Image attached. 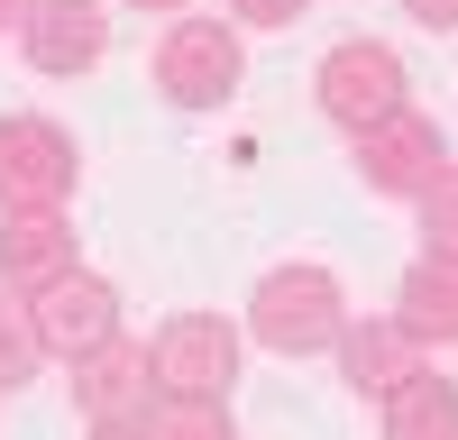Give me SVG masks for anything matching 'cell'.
I'll list each match as a JSON object with an SVG mask.
<instances>
[{
  "label": "cell",
  "mask_w": 458,
  "mask_h": 440,
  "mask_svg": "<svg viewBox=\"0 0 458 440\" xmlns=\"http://www.w3.org/2000/svg\"><path fill=\"white\" fill-rule=\"evenodd\" d=\"M339 321H349V293H339L330 267L293 257V267H266L248 293V340L276 349V358H321L339 349Z\"/></svg>",
  "instance_id": "obj_1"
},
{
  "label": "cell",
  "mask_w": 458,
  "mask_h": 440,
  "mask_svg": "<svg viewBox=\"0 0 458 440\" xmlns=\"http://www.w3.org/2000/svg\"><path fill=\"white\" fill-rule=\"evenodd\" d=\"M239 83H248L239 28L202 19V10H174V28L157 37V92L174 110H220V101H239Z\"/></svg>",
  "instance_id": "obj_2"
},
{
  "label": "cell",
  "mask_w": 458,
  "mask_h": 440,
  "mask_svg": "<svg viewBox=\"0 0 458 440\" xmlns=\"http://www.w3.org/2000/svg\"><path fill=\"white\" fill-rule=\"evenodd\" d=\"M83 183V147L47 110H10L0 120V211H55Z\"/></svg>",
  "instance_id": "obj_3"
},
{
  "label": "cell",
  "mask_w": 458,
  "mask_h": 440,
  "mask_svg": "<svg viewBox=\"0 0 458 440\" xmlns=\"http://www.w3.org/2000/svg\"><path fill=\"white\" fill-rule=\"evenodd\" d=\"M412 73H403V55L386 47V37H339V47L321 55V73H312V101H321V120H339V129H376L386 110H403L412 92Z\"/></svg>",
  "instance_id": "obj_4"
},
{
  "label": "cell",
  "mask_w": 458,
  "mask_h": 440,
  "mask_svg": "<svg viewBox=\"0 0 458 440\" xmlns=\"http://www.w3.org/2000/svg\"><path fill=\"white\" fill-rule=\"evenodd\" d=\"M147 403H157V358H147V340H101V349L73 358V413L101 440H129Z\"/></svg>",
  "instance_id": "obj_5"
},
{
  "label": "cell",
  "mask_w": 458,
  "mask_h": 440,
  "mask_svg": "<svg viewBox=\"0 0 458 440\" xmlns=\"http://www.w3.org/2000/svg\"><path fill=\"white\" fill-rule=\"evenodd\" d=\"M28 312H37V340H47V358H83V349H101V340H120V284L110 275H92L83 257H73L64 275H47L28 293Z\"/></svg>",
  "instance_id": "obj_6"
},
{
  "label": "cell",
  "mask_w": 458,
  "mask_h": 440,
  "mask_svg": "<svg viewBox=\"0 0 458 440\" xmlns=\"http://www.w3.org/2000/svg\"><path fill=\"white\" fill-rule=\"evenodd\" d=\"M239 349H248V330L220 321V312H174L157 340H147L157 385H174V394H229L239 385Z\"/></svg>",
  "instance_id": "obj_7"
},
{
  "label": "cell",
  "mask_w": 458,
  "mask_h": 440,
  "mask_svg": "<svg viewBox=\"0 0 458 440\" xmlns=\"http://www.w3.org/2000/svg\"><path fill=\"white\" fill-rule=\"evenodd\" d=\"M449 165V138L440 120H422V110H386L376 129H358V174H367V193H386V202H412L422 183Z\"/></svg>",
  "instance_id": "obj_8"
},
{
  "label": "cell",
  "mask_w": 458,
  "mask_h": 440,
  "mask_svg": "<svg viewBox=\"0 0 458 440\" xmlns=\"http://www.w3.org/2000/svg\"><path fill=\"white\" fill-rule=\"evenodd\" d=\"M19 55L55 83H73L110 55V10L101 0H19Z\"/></svg>",
  "instance_id": "obj_9"
},
{
  "label": "cell",
  "mask_w": 458,
  "mask_h": 440,
  "mask_svg": "<svg viewBox=\"0 0 458 440\" xmlns=\"http://www.w3.org/2000/svg\"><path fill=\"white\" fill-rule=\"evenodd\" d=\"M73 267V220L64 202L55 211H0V284L10 293H37L47 275Z\"/></svg>",
  "instance_id": "obj_10"
},
{
  "label": "cell",
  "mask_w": 458,
  "mask_h": 440,
  "mask_svg": "<svg viewBox=\"0 0 458 440\" xmlns=\"http://www.w3.org/2000/svg\"><path fill=\"white\" fill-rule=\"evenodd\" d=\"M394 321L412 330L422 349H458V257H412L403 284H394Z\"/></svg>",
  "instance_id": "obj_11"
},
{
  "label": "cell",
  "mask_w": 458,
  "mask_h": 440,
  "mask_svg": "<svg viewBox=\"0 0 458 440\" xmlns=\"http://www.w3.org/2000/svg\"><path fill=\"white\" fill-rule=\"evenodd\" d=\"M412 367H422V340L386 312V321H339V377H349L358 394H386V385H403Z\"/></svg>",
  "instance_id": "obj_12"
},
{
  "label": "cell",
  "mask_w": 458,
  "mask_h": 440,
  "mask_svg": "<svg viewBox=\"0 0 458 440\" xmlns=\"http://www.w3.org/2000/svg\"><path fill=\"white\" fill-rule=\"evenodd\" d=\"M376 422H386V440H458V377L422 358L403 385L376 394Z\"/></svg>",
  "instance_id": "obj_13"
},
{
  "label": "cell",
  "mask_w": 458,
  "mask_h": 440,
  "mask_svg": "<svg viewBox=\"0 0 458 440\" xmlns=\"http://www.w3.org/2000/svg\"><path fill=\"white\" fill-rule=\"evenodd\" d=\"M239 422H229V394H174V385H157V403L138 413V431L129 440H229Z\"/></svg>",
  "instance_id": "obj_14"
},
{
  "label": "cell",
  "mask_w": 458,
  "mask_h": 440,
  "mask_svg": "<svg viewBox=\"0 0 458 440\" xmlns=\"http://www.w3.org/2000/svg\"><path fill=\"white\" fill-rule=\"evenodd\" d=\"M37 367H47V340H37V312L19 293V303H0V394L37 385Z\"/></svg>",
  "instance_id": "obj_15"
},
{
  "label": "cell",
  "mask_w": 458,
  "mask_h": 440,
  "mask_svg": "<svg viewBox=\"0 0 458 440\" xmlns=\"http://www.w3.org/2000/svg\"><path fill=\"white\" fill-rule=\"evenodd\" d=\"M412 211H422V248L431 257H458V165H440L422 193H412Z\"/></svg>",
  "instance_id": "obj_16"
},
{
  "label": "cell",
  "mask_w": 458,
  "mask_h": 440,
  "mask_svg": "<svg viewBox=\"0 0 458 440\" xmlns=\"http://www.w3.org/2000/svg\"><path fill=\"white\" fill-rule=\"evenodd\" d=\"M229 10H239V28H293L312 0H229Z\"/></svg>",
  "instance_id": "obj_17"
},
{
  "label": "cell",
  "mask_w": 458,
  "mask_h": 440,
  "mask_svg": "<svg viewBox=\"0 0 458 440\" xmlns=\"http://www.w3.org/2000/svg\"><path fill=\"white\" fill-rule=\"evenodd\" d=\"M403 19L431 28V37H458V0H403Z\"/></svg>",
  "instance_id": "obj_18"
},
{
  "label": "cell",
  "mask_w": 458,
  "mask_h": 440,
  "mask_svg": "<svg viewBox=\"0 0 458 440\" xmlns=\"http://www.w3.org/2000/svg\"><path fill=\"white\" fill-rule=\"evenodd\" d=\"M129 10H157V19H174V10H193V0H129Z\"/></svg>",
  "instance_id": "obj_19"
},
{
  "label": "cell",
  "mask_w": 458,
  "mask_h": 440,
  "mask_svg": "<svg viewBox=\"0 0 458 440\" xmlns=\"http://www.w3.org/2000/svg\"><path fill=\"white\" fill-rule=\"evenodd\" d=\"M0 28H19V0H0Z\"/></svg>",
  "instance_id": "obj_20"
}]
</instances>
